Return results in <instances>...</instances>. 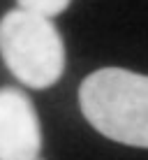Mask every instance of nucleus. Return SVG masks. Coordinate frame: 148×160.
<instances>
[{
    "instance_id": "20e7f679",
    "label": "nucleus",
    "mask_w": 148,
    "mask_h": 160,
    "mask_svg": "<svg viewBox=\"0 0 148 160\" xmlns=\"http://www.w3.org/2000/svg\"><path fill=\"white\" fill-rule=\"evenodd\" d=\"M69 2H72V0H19V5L23 9L37 12L42 16H58L60 12L67 9Z\"/></svg>"
},
{
    "instance_id": "f257e3e1",
    "label": "nucleus",
    "mask_w": 148,
    "mask_h": 160,
    "mask_svg": "<svg viewBox=\"0 0 148 160\" xmlns=\"http://www.w3.org/2000/svg\"><path fill=\"white\" fill-rule=\"evenodd\" d=\"M79 104L104 137L148 148V77L123 68H102L81 81Z\"/></svg>"
},
{
    "instance_id": "7ed1b4c3",
    "label": "nucleus",
    "mask_w": 148,
    "mask_h": 160,
    "mask_svg": "<svg viewBox=\"0 0 148 160\" xmlns=\"http://www.w3.org/2000/svg\"><path fill=\"white\" fill-rule=\"evenodd\" d=\"M42 130L35 104L23 91L0 88V160H37Z\"/></svg>"
},
{
    "instance_id": "f03ea898",
    "label": "nucleus",
    "mask_w": 148,
    "mask_h": 160,
    "mask_svg": "<svg viewBox=\"0 0 148 160\" xmlns=\"http://www.w3.org/2000/svg\"><path fill=\"white\" fill-rule=\"evenodd\" d=\"M0 56L21 84L49 88L65 70V44L49 16L12 9L0 19Z\"/></svg>"
}]
</instances>
